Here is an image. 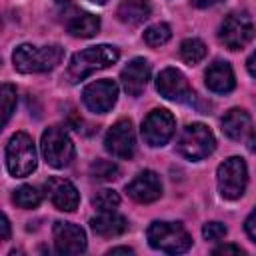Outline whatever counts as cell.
Here are the masks:
<instances>
[{
  "mask_svg": "<svg viewBox=\"0 0 256 256\" xmlns=\"http://www.w3.org/2000/svg\"><path fill=\"white\" fill-rule=\"evenodd\" d=\"M100 30V18L90 12H80L68 20V32L76 38H92Z\"/></svg>",
  "mask_w": 256,
  "mask_h": 256,
  "instance_id": "21",
  "label": "cell"
},
{
  "mask_svg": "<svg viewBox=\"0 0 256 256\" xmlns=\"http://www.w3.org/2000/svg\"><path fill=\"white\" fill-rule=\"evenodd\" d=\"M42 156L52 168H66L74 160V144L60 126H50L42 132Z\"/></svg>",
  "mask_w": 256,
  "mask_h": 256,
  "instance_id": "7",
  "label": "cell"
},
{
  "mask_svg": "<svg viewBox=\"0 0 256 256\" xmlns=\"http://www.w3.org/2000/svg\"><path fill=\"white\" fill-rule=\"evenodd\" d=\"M126 192L128 196L134 200V202H140V204H150L154 200L160 198L162 194V182L158 178L156 172L152 170H142L134 176L132 182L126 184Z\"/></svg>",
  "mask_w": 256,
  "mask_h": 256,
  "instance_id": "14",
  "label": "cell"
},
{
  "mask_svg": "<svg viewBox=\"0 0 256 256\" xmlns=\"http://www.w3.org/2000/svg\"><path fill=\"white\" fill-rule=\"evenodd\" d=\"M92 204H94V208H98L100 212H104V210H114V208L120 204V196H118V192L104 188V190H98V192L92 196Z\"/></svg>",
  "mask_w": 256,
  "mask_h": 256,
  "instance_id": "27",
  "label": "cell"
},
{
  "mask_svg": "<svg viewBox=\"0 0 256 256\" xmlns=\"http://www.w3.org/2000/svg\"><path fill=\"white\" fill-rule=\"evenodd\" d=\"M244 230H246V234L256 242V210H252V212L248 214V218H246V222H244Z\"/></svg>",
  "mask_w": 256,
  "mask_h": 256,
  "instance_id": "29",
  "label": "cell"
},
{
  "mask_svg": "<svg viewBox=\"0 0 256 256\" xmlns=\"http://www.w3.org/2000/svg\"><path fill=\"white\" fill-rule=\"evenodd\" d=\"M248 150H250V152H256V128L252 130V134H250V138H248Z\"/></svg>",
  "mask_w": 256,
  "mask_h": 256,
  "instance_id": "35",
  "label": "cell"
},
{
  "mask_svg": "<svg viewBox=\"0 0 256 256\" xmlns=\"http://www.w3.org/2000/svg\"><path fill=\"white\" fill-rule=\"evenodd\" d=\"M218 2H222V0H192V6H196V8H208V6H214Z\"/></svg>",
  "mask_w": 256,
  "mask_h": 256,
  "instance_id": "33",
  "label": "cell"
},
{
  "mask_svg": "<svg viewBox=\"0 0 256 256\" xmlns=\"http://www.w3.org/2000/svg\"><path fill=\"white\" fill-rule=\"evenodd\" d=\"M46 194L50 198V202L62 210V212H74L78 202H80V194L76 190V186L70 182V180H64V178H50L46 184Z\"/></svg>",
  "mask_w": 256,
  "mask_h": 256,
  "instance_id": "15",
  "label": "cell"
},
{
  "mask_svg": "<svg viewBox=\"0 0 256 256\" xmlns=\"http://www.w3.org/2000/svg\"><path fill=\"white\" fill-rule=\"evenodd\" d=\"M0 226H2V240H8L10 238V222H8V216L6 214L2 216V224Z\"/></svg>",
  "mask_w": 256,
  "mask_h": 256,
  "instance_id": "32",
  "label": "cell"
},
{
  "mask_svg": "<svg viewBox=\"0 0 256 256\" xmlns=\"http://www.w3.org/2000/svg\"><path fill=\"white\" fill-rule=\"evenodd\" d=\"M212 254H242V248L240 246H234V244H224V246L214 248Z\"/></svg>",
  "mask_w": 256,
  "mask_h": 256,
  "instance_id": "30",
  "label": "cell"
},
{
  "mask_svg": "<svg viewBox=\"0 0 256 256\" xmlns=\"http://www.w3.org/2000/svg\"><path fill=\"white\" fill-rule=\"evenodd\" d=\"M204 82H206L208 90H212L216 94H228L236 86L232 66L228 62H222V60H216L208 66V70L204 74Z\"/></svg>",
  "mask_w": 256,
  "mask_h": 256,
  "instance_id": "17",
  "label": "cell"
},
{
  "mask_svg": "<svg viewBox=\"0 0 256 256\" xmlns=\"http://www.w3.org/2000/svg\"><path fill=\"white\" fill-rule=\"evenodd\" d=\"M90 228L94 234H98L102 238H114L128 230V222L122 214H118L114 210H104L98 216L90 218Z\"/></svg>",
  "mask_w": 256,
  "mask_h": 256,
  "instance_id": "18",
  "label": "cell"
},
{
  "mask_svg": "<svg viewBox=\"0 0 256 256\" xmlns=\"http://www.w3.org/2000/svg\"><path fill=\"white\" fill-rule=\"evenodd\" d=\"M174 130H176V120L166 108L152 110L142 122V138L152 148L164 146L174 136Z\"/></svg>",
  "mask_w": 256,
  "mask_h": 256,
  "instance_id": "9",
  "label": "cell"
},
{
  "mask_svg": "<svg viewBox=\"0 0 256 256\" xmlns=\"http://www.w3.org/2000/svg\"><path fill=\"white\" fill-rule=\"evenodd\" d=\"M252 130L250 114L242 108H230L222 116V132L230 140H244Z\"/></svg>",
  "mask_w": 256,
  "mask_h": 256,
  "instance_id": "19",
  "label": "cell"
},
{
  "mask_svg": "<svg viewBox=\"0 0 256 256\" xmlns=\"http://www.w3.org/2000/svg\"><path fill=\"white\" fill-rule=\"evenodd\" d=\"M118 58H120L118 48L110 44H98V46L84 48L70 58V64L66 68V78L70 82H80L92 72L112 66Z\"/></svg>",
  "mask_w": 256,
  "mask_h": 256,
  "instance_id": "1",
  "label": "cell"
},
{
  "mask_svg": "<svg viewBox=\"0 0 256 256\" xmlns=\"http://www.w3.org/2000/svg\"><path fill=\"white\" fill-rule=\"evenodd\" d=\"M0 100H2V124L6 126L14 108H16V88L12 84H2V90H0Z\"/></svg>",
  "mask_w": 256,
  "mask_h": 256,
  "instance_id": "26",
  "label": "cell"
},
{
  "mask_svg": "<svg viewBox=\"0 0 256 256\" xmlns=\"http://www.w3.org/2000/svg\"><path fill=\"white\" fill-rule=\"evenodd\" d=\"M90 2H94V4H100V6H102V4H106L108 0H90Z\"/></svg>",
  "mask_w": 256,
  "mask_h": 256,
  "instance_id": "36",
  "label": "cell"
},
{
  "mask_svg": "<svg viewBox=\"0 0 256 256\" xmlns=\"http://www.w3.org/2000/svg\"><path fill=\"white\" fill-rule=\"evenodd\" d=\"M146 238L154 250H160L166 254H182L192 246V238L180 222L156 220L148 226Z\"/></svg>",
  "mask_w": 256,
  "mask_h": 256,
  "instance_id": "3",
  "label": "cell"
},
{
  "mask_svg": "<svg viewBox=\"0 0 256 256\" xmlns=\"http://www.w3.org/2000/svg\"><path fill=\"white\" fill-rule=\"evenodd\" d=\"M120 174V168L118 164L110 162V160H96L90 164V176L94 180H102V182H110V180H116Z\"/></svg>",
  "mask_w": 256,
  "mask_h": 256,
  "instance_id": "25",
  "label": "cell"
},
{
  "mask_svg": "<svg viewBox=\"0 0 256 256\" xmlns=\"http://www.w3.org/2000/svg\"><path fill=\"white\" fill-rule=\"evenodd\" d=\"M134 250L132 248H128V246H118V248H112V250H108V254L112 256V254H132Z\"/></svg>",
  "mask_w": 256,
  "mask_h": 256,
  "instance_id": "34",
  "label": "cell"
},
{
  "mask_svg": "<svg viewBox=\"0 0 256 256\" xmlns=\"http://www.w3.org/2000/svg\"><path fill=\"white\" fill-rule=\"evenodd\" d=\"M104 148L116 158L130 160L134 156V152H136V134H134L132 122L122 118L116 124H112L110 130L106 132Z\"/></svg>",
  "mask_w": 256,
  "mask_h": 256,
  "instance_id": "10",
  "label": "cell"
},
{
  "mask_svg": "<svg viewBox=\"0 0 256 256\" xmlns=\"http://www.w3.org/2000/svg\"><path fill=\"white\" fill-rule=\"evenodd\" d=\"M120 80L128 96H140L150 80V64L144 58H132L120 72Z\"/></svg>",
  "mask_w": 256,
  "mask_h": 256,
  "instance_id": "16",
  "label": "cell"
},
{
  "mask_svg": "<svg viewBox=\"0 0 256 256\" xmlns=\"http://www.w3.org/2000/svg\"><path fill=\"white\" fill-rule=\"evenodd\" d=\"M150 12H152V6L148 0H122L116 10V16L120 22L128 26H138L150 18Z\"/></svg>",
  "mask_w": 256,
  "mask_h": 256,
  "instance_id": "20",
  "label": "cell"
},
{
  "mask_svg": "<svg viewBox=\"0 0 256 256\" xmlns=\"http://www.w3.org/2000/svg\"><path fill=\"white\" fill-rule=\"evenodd\" d=\"M52 234H54V246L58 254L76 256L86 250V234L80 226L72 222H62V220L54 222Z\"/></svg>",
  "mask_w": 256,
  "mask_h": 256,
  "instance_id": "12",
  "label": "cell"
},
{
  "mask_svg": "<svg viewBox=\"0 0 256 256\" xmlns=\"http://www.w3.org/2000/svg\"><path fill=\"white\" fill-rule=\"evenodd\" d=\"M64 50L58 44L50 46H32V44H20L14 54L12 62L14 68L22 74H38V72H50L62 62Z\"/></svg>",
  "mask_w": 256,
  "mask_h": 256,
  "instance_id": "2",
  "label": "cell"
},
{
  "mask_svg": "<svg viewBox=\"0 0 256 256\" xmlns=\"http://www.w3.org/2000/svg\"><path fill=\"white\" fill-rule=\"evenodd\" d=\"M204 56H206V44L202 40H198V38H186V40H182V44H180V58L186 64L194 66L200 60H204Z\"/></svg>",
  "mask_w": 256,
  "mask_h": 256,
  "instance_id": "22",
  "label": "cell"
},
{
  "mask_svg": "<svg viewBox=\"0 0 256 256\" xmlns=\"http://www.w3.org/2000/svg\"><path fill=\"white\" fill-rule=\"evenodd\" d=\"M12 200H14V204H16L18 208H36V206L40 204V200H42V194H40L34 186L24 184V186H20L18 190H14Z\"/></svg>",
  "mask_w": 256,
  "mask_h": 256,
  "instance_id": "24",
  "label": "cell"
},
{
  "mask_svg": "<svg viewBox=\"0 0 256 256\" xmlns=\"http://www.w3.org/2000/svg\"><path fill=\"white\" fill-rule=\"evenodd\" d=\"M170 36H172V30H170V26L164 24V22L152 24V26H148V28L144 30V42H146L148 46H152V48H158V46L166 44V42L170 40Z\"/></svg>",
  "mask_w": 256,
  "mask_h": 256,
  "instance_id": "23",
  "label": "cell"
},
{
  "mask_svg": "<svg viewBox=\"0 0 256 256\" xmlns=\"http://www.w3.org/2000/svg\"><path fill=\"white\" fill-rule=\"evenodd\" d=\"M118 98V86L112 80H96L90 82L82 90V102L90 112L106 114L112 110Z\"/></svg>",
  "mask_w": 256,
  "mask_h": 256,
  "instance_id": "11",
  "label": "cell"
},
{
  "mask_svg": "<svg viewBox=\"0 0 256 256\" xmlns=\"http://www.w3.org/2000/svg\"><path fill=\"white\" fill-rule=\"evenodd\" d=\"M202 236L210 242H216V240H222L226 236V226L222 222H206L204 228H202Z\"/></svg>",
  "mask_w": 256,
  "mask_h": 256,
  "instance_id": "28",
  "label": "cell"
},
{
  "mask_svg": "<svg viewBox=\"0 0 256 256\" xmlns=\"http://www.w3.org/2000/svg\"><path fill=\"white\" fill-rule=\"evenodd\" d=\"M6 168L14 178H24L36 170V146L26 132H16L6 144Z\"/></svg>",
  "mask_w": 256,
  "mask_h": 256,
  "instance_id": "4",
  "label": "cell"
},
{
  "mask_svg": "<svg viewBox=\"0 0 256 256\" xmlns=\"http://www.w3.org/2000/svg\"><path fill=\"white\" fill-rule=\"evenodd\" d=\"M176 148H178L180 156L196 162V160L208 158L214 152L216 138L208 126H204L200 122H192L182 130V134L176 142Z\"/></svg>",
  "mask_w": 256,
  "mask_h": 256,
  "instance_id": "5",
  "label": "cell"
},
{
  "mask_svg": "<svg viewBox=\"0 0 256 256\" xmlns=\"http://www.w3.org/2000/svg\"><path fill=\"white\" fill-rule=\"evenodd\" d=\"M56 2H66V0H56Z\"/></svg>",
  "mask_w": 256,
  "mask_h": 256,
  "instance_id": "37",
  "label": "cell"
},
{
  "mask_svg": "<svg viewBox=\"0 0 256 256\" xmlns=\"http://www.w3.org/2000/svg\"><path fill=\"white\" fill-rule=\"evenodd\" d=\"M254 34H256V28H254L252 20L242 12H232L220 24L218 38L226 48L240 50L254 38Z\"/></svg>",
  "mask_w": 256,
  "mask_h": 256,
  "instance_id": "8",
  "label": "cell"
},
{
  "mask_svg": "<svg viewBox=\"0 0 256 256\" xmlns=\"http://www.w3.org/2000/svg\"><path fill=\"white\" fill-rule=\"evenodd\" d=\"M156 90L160 96L172 102H188L192 100V88L186 80V76L176 68H164L156 78Z\"/></svg>",
  "mask_w": 256,
  "mask_h": 256,
  "instance_id": "13",
  "label": "cell"
},
{
  "mask_svg": "<svg viewBox=\"0 0 256 256\" xmlns=\"http://www.w3.org/2000/svg\"><path fill=\"white\" fill-rule=\"evenodd\" d=\"M246 70H248L250 76L256 78V52H252V54L248 56V60H246Z\"/></svg>",
  "mask_w": 256,
  "mask_h": 256,
  "instance_id": "31",
  "label": "cell"
},
{
  "mask_svg": "<svg viewBox=\"0 0 256 256\" xmlns=\"http://www.w3.org/2000/svg\"><path fill=\"white\" fill-rule=\"evenodd\" d=\"M216 180H218V190H220L222 198H226V200L240 198L248 184V168H246L244 158L230 156L228 160H224L218 166Z\"/></svg>",
  "mask_w": 256,
  "mask_h": 256,
  "instance_id": "6",
  "label": "cell"
}]
</instances>
